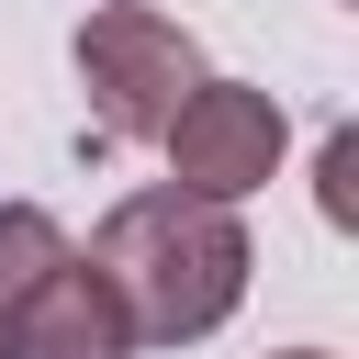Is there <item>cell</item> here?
Wrapping results in <instances>:
<instances>
[{"instance_id": "7", "label": "cell", "mask_w": 359, "mask_h": 359, "mask_svg": "<svg viewBox=\"0 0 359 359\" xmlns=\"http://www.w3.org/2000/svg\"><path fill=\"white\" fill-rule=\"evenodd\" d=\"M280 359H325V348H280Z\"/></svg>"}, {"instance_id": "6", "label": "cell", "mask_w": 359, "mask_h": 359, "mask_svg": "<svg viewBox=\"0 0 359 359\" xmlns=\"http://www.w3.org/2000/svg\"><path fill=\"white\" fill-rule=\"evenodd\" d=\"M314 180H325V191H314L325 224H348V213H359V191H348V180H359V135H325V168H314Z\"/></svg>"}, {"instance_id": "3", "label": "cell", "mask_w": 359, "mask_h": 359, "mask_svg": "<svg viewBox=\"0 0 359 359\" xmlns=\"http://www.w3.org/2000/svg\"><path fill=\"white\" fill-rule=\"evenodd\" d=\"M280 101L269 90H247V79H191L180 90V112L157 123V146H168V180L180 191H202V202H247L269 168H280Z\"/></svg>"}, {"instance_id": "4", "label": "cell", "mask_w": 359, "mask_h": 359, "mask_svg": "<svg viewBox=\"0 0 359 359\" xmlns=\"http://www.w3.org/2000/svg\"><path fill=\"white\" fill-rule=\"evenodd\" d=\"M0 359H135V325H123V303H112V280H101L90 258H56V269L11 303Z\"/></svg>"}, {"instance_id": "1", "label": "cell", "mask_w": 359, "mask_h": 359, "mask_svg": "<svg viewBox=\"0 0 359 359\" xmlns=\"http://www.w3.org/2000/svg\"><path fill=\"white\" fill-rule=\"evenodd\" d=\"M90 269L112 280V303H123V325H135V348H191V337H213L236 303H247V224H236V202H202V191H123L112 213H101V236H90Z\"/></svg>"}, {"instance_id": "5", "label": "cell", "mask_w": 359, "mask_h": 359, "mask_svg": "<svg viewBox=\"0 0 359 359\" xmlns=\"http://www.w3.org/2000/svg\"><path fill=\"white\" fill-rule=\"evenodd\" d=\"M56 258H67L56 213H45V202H0V325H11V303H22V292L56 269Z\"/></svg>"}, {"instance_id": "2", "label": "cell", "mask_w": 359, "mask_h": 359, "mask_svg": "<svg viewBox=\"0 0 359 359\" xmlns=\"http://www.w3.org/2000/svg\"><path fill=\"white\" fill-rule=\"evenodd\" d=\"M202 79V45L146 11V0H101L79 22V90H90V135L101 146H157V123L180 112V90Z\"/></svg>"}]
</instances>
